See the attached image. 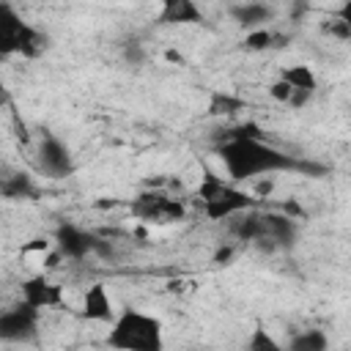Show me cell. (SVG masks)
<instances>
[{"instance_id":"obj_1","label":"cell","mask_w":351,"mask_h":351,"mask_svg":"<svg viewBox=\"0 0 351 351\" xmlns=\"http://www.w3.org/2000/svg\"><path fill=\"white\" fill-rule=\"evenodd\" d=\"M217 156L228 173V181H233V184L252 181L261 176H271V173L310 170V165H304V162L293 159L291 154L266 143L255 123H244V126L230 129V134L219 143Z\"/></svg>"},{"instance_id":"obj_2","label":"cell","mask_w":351,"mask_h":351,"mask_svg":"<svg viewBox=\"0 0 351 351\" xmlns=\"http://www.w3.org/2000/svg\"><path fill=\"white\" fill-rule=\"evenodd\" d=\"M107 346L112 351H165V326L140 307H123L110 321Z\"/></svg>"},{"instance_id":"obj_3","label":"cell","mask_w":351,"mask_h":351,"mask_svg":"<svg viewBox=\"0 0 351 351\" xmlns=\"http://www.w3.org/2000/svg\"><path fill=\"white\" fill-rule=\"evenodd\" d=\"M195 197L200 200V208L208 219H233L236 214H244L250 208L258 206V197L247 189H241L239 184L211 173V170H203L197 186H195Z\"/></svg>"},{"instance_id":"obj_4","label":"cell","mask_w":351,"mask_h":351,"mask_svg":"<svg viewBox=\"0 0 351 351\" xmlns=\"http://www.w3.org/2000/svg\"><path fill=\"white\" fill-rule=\"evenodd\" d=\"M47 49V36L27 22L14 5H0V58H38Z\"/></svg>"},{"instance_id":"obj_5","label":"cell","mask_w":351,"mask_h":351,"mask_svg":"<svg viewBox=\"0 0 351 351\" xmlns=\"http://www.w3.org/2000/svg\"><path fill=\"white\" fill-rule=\"evenodd\" d=\"M52 247L63 261H85L90 255H110V241L99 239L93 230H85L77 222H60L52 233Z\"/></svg>"},{"instance_id":"obj_6","label":"cell","mask_w":351,"mask_h":351,"mask_svg":"<svg viewBox=\"0 0 351 351\" xmlns=\"http://www.w3.org/2000/svg\"><path fill=\"white\" fill-rule=\"evenodd\" d=\"M129 211L134 219L145 225H173L186 219V206L181 197H173L162 189H145L137 197H132Z\"/></svg>"},{"instance_id":"obj_7","label":"cell","mask_w":351,"mask_h":351,"mask_svg":"<svg viewBox=\"0 0 351 351\" xmlns=\"http://www.w3.org/2000/svg\"><path fill=\"white\" fill-rule=\"evenodd\" d=\"M38 321H41V313L25 302H16L0 310V343H8V346L33 343L38 337Z\"/></svg>"},{"instance_id":"obj_8","label":"cell","mask_w":351,"mask_h":351,"mask_svg":"<svg viewBox=\"0 0 351 351\" xmlns=\"http://www.w3.org/2000/svg\"><path fill=\"white\" fill-rule=\"evenodd\" d=\"M36 162H38V170L47 178H55V181L69 178L74 173V154H71L69 143L60 140L52 132H44V137L38 143V151H36Z\"/></svg>"},{"instance_id":"obj_9","label":"cell","mask_w":351,"mask_h":351,"mask_svg":"<svg viewBox=\"0 0 351 351\" xmlns=\"http://www.w3.org/2000/svg\"><path fill=\"white\" fill-rule=\"evenodd\" d=\"M19 293L22 302L30 304L33 310L44 313V310H60L66 304V291L60 282L49 280L47 274H33L27 280L19 282Z\"/></svg>"},{"instance_id":"obj_10","label":"cell","mask_w":351,"mask_h":351,"mask_svg":"<svg viewBox=\"0 0 351 351\" xmlns=\"http://www.w3.org/2000/svg\"><path fill=\"white\" fill-rule=\"evenodd\" d=\"M299 236V225L293 217L288 214H277V211H263V244L266 250H277V247H291Z\"/></svg>"},{"instance_id":"obj_11","label":"cell","mask_w":351,"mask_h":351,"mask_svg":"<svg viewBox=\"0 0 351 351\" xmlns=\"http://www.w3.org/2000/svg\"><path fill=\"white\" fill-rule=\"evenodd\" d=\"M80 315L85 321H93V324H110L115 318V310H112V296L107 291L104 282H90L82 293V304H80Z\"/></svg>"},{"instance_id":"obj_12","label":"cell","mask_w":351,"mask_h":351,"mask_svg":"<svg viewBox=\"0 0 351 351\" xmlns=\"http://www.w3.org/2000/svg\"><path fill=\"white\" fill-rule=\"evenodd\" d=\"M277 80H282V82L293 90L291 107H304V104L313 99V93L318 90V77H315V71H313L310 66H304V63H296V66L282 69Z\"/></svg>"},{"instance_id":"obj_13","label":"cell","mask_w":351,"mask_h":351,"mask_svg":"<svg viewBox=\"0 0 351 351\" xmlns=\"http://www.w3.org/2000/svg\"><path fill=\"white\" fill-rule=\"evenodd\" d=\"M228 14L247 33L261 30L274 19V8L269 3H236V5H228Z\"/></svg>"},{"instance_id":"obj_14","label":"cell","mask_w":351,"mask_h":351,"mask_svg":"<svg viewBox=\"0 0 351 351\" xmlns=\"http://www.w3.org/2000/svg\"><path fill=\"white\" fill-rule=\"evenodd\" d=\"M159 22H165V25H189V22H195L197 25V22H206V16H203L200 5L192 3V0H167L159 11Z\"/></svg>"},{"instance_id":"obj_15","label":"cell","mask_w":351,"mask_h":351,"mask_svg":"<svg viewBox=\"0 0 351 351\" xmlns=\"http://www.w3.org/2000/svg\"><path fill=\"white\" fill-rule=\"evenodd\" d=\"M285 351H332V340L324 329H299L288 337Z\"/></svg>"},{"instance_id":"obj_16","label":"cell","mask_w":351,"mask_h":351,"mask_svg":"<svg viewBox=\"0 0 351 351\" xmlns=\"http://www.w3.org/2000/svg\"><path fill=\"white\" fill-rule=\"evenodd\" d=\"M0 195L3 197H11V200H22V197H33L36 195V186H33L30 176L14 173L5 181H0Z\"/></svg>"},{"instance_id":"obj_17","label":"cell","mask_w":351,"mask_h":351,"mask_svg":"<svg viewBox=\"0 0 351 351\" xmlns=\"http://www.w3.org/2000/svg\"><path fill=\"white\" fill-rule=\"evenodd\" d=\"M247 351H285V343H280L266 326H255L247 337Z\"/></svg>"},{"instance_id":"obj_18","label":"cell","mask_w":351,"mask_h":351,"mask_svg":"<svg viewBox=\"0 0 351 351\" xmlns=\"http://www.w3.org/2000/svg\"><path fill=\"white\" fill-rule=\"evenodd\" d=\"M271 44H274V33L269 27H261V30H250L244 36L241 47L250 49V52H263V49H271Z\"/></svg>"},{"instance_id":"obj_19","label":"cell","mask_w":351,"mask_h":351,"mask_svg":"<svg viewBox=\"0 0 351 351\" xmlns=\"http://www.w3.org/2000/svg\"><path fill=\"white\" fill-rule=\"evenodd\" d=\"M324 33H329V36H335L340 41H348L351 38V22H343L337 16H329V22L324 25Z\"/></svg>"},{"instance_id":"obj_20","label":"cell","mask_w":351,"mask_h":351,"mask_svg":"<svg viewBox=\"0 0 351 351\" xmlns=\"http://www.w3.org/2000/svg\"><path fill=\"white\" fill-rule=\"evenodd\" d=\"M269 96H271L274 101H280V104H288V107H291V101H293V90H291L282 80H274V82L269 85Z\"/></svg>"},{"instance_id":"obj_21","label":"cell","mask_w":351,"mask_h":351,"mask_svg":"<svg viewBox=\"0 0 351 351\" xmlns=\"http://www.w3.org/2000/svg\"><path fill=\"white\" fill-rule=\"evenodd\" d=\"M123 55H126V60H129L132 66H140V63H143V58H145V52H143V47H140L137 41H132V44H126V49H123Z\"/></svg>"},{"instance_id":"obj_22","label":"cell","mask_w":351,"mask_h":351,"mask_svg":"<svg viewBox=\"0 0 351 351\" xmlns=\"http://www.w3.org/2000/svg\"><path fill=\"white\" fill-rule=\"evenodd\" d=\"M30 250H41V252H47V250H49V241H47V239H33V244H27L25 252H30Z\"/></svg>"},{"instance_id":"obj_23","label":"cell","mask_w":351,"mask_h":351,"mask_svg":"<svg viewBox=\"0 0 351 351\" xmlns=\"http://www.w3.org/2000/svg\"><path fill=\"white\" fill-rule=\"evenodd\" d=\"M3 104H8V88L0 82V107H3Z\"/></svg>"},{"instance_id":"obj_24","label":"cell","mask_w":351,"mask_h":351,"mask_svg":"<svg viewBox=\"0 0 351 351\" xmlns=\"http://www.w3.org/2000/svg\"><path fill=\"white\" fill-rule=\"evenodd\" d=\"M167 60H181V55H178V52H173V49H170V52H167Z\"/></svg>"},{"instance_id":"obj_25","label":"cell","mask_w":351,"mask_h":351,"mask_svg":"<svg viewBox=\"0 0 351 351\" xmlns=\"http://www.w3.org/2000/svg\"><path fill=\"white\" fill-rule=\"evenodd\" d=\"M0 5H3V3H0Z\"/></svg>"}]
</instances>
